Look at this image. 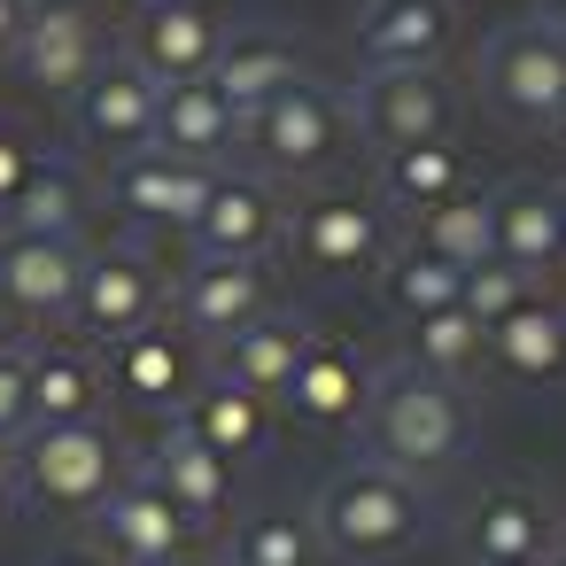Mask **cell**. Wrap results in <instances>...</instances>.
Instances as JSON below:
<instances>
[{"mask_svg": "<svg viewBox=\"0 0 566 566\" xmlns=\"http://www.w3.org/2000/svg\"><path fill=\"white\" fill-rule=\"evenodd\" d=\"M365 442H373L380 465L427 481V473H442V465L465 458V442H473V403H465L458 380H434V373H419V365H396V373H380L373 396H365Z\"/></svg>", "mask_w": 566, "mask_h": 566, "instance_id": "6da1fadb", "label": "cell"}, {"mask_svg": "<svg viewBox=\"0 0 566 566\" xmlns=\"http://www.w3.org/2000/svg\"><path fill=\"white\" fill-rule=\"evenodd\" d=\"M419 520H427V504H419V481L411 473H396V465H380V458H357L349 473H334L326 481V496H318V543L334 551V558H349V566H373V558H396L411 535H419Z\"/></svg>", "mask_w": 566, "mask_h": 566, "instance_id": "7a4b0ae2", "label": "cell"}, {"mask_svg": "<svg viewBox=\"0 0 566 566\" xmlns=\"http://www.w3.org/2000/svg\"><path fill=\"white\" fill-rule=\"evenodd\" d=\"M117 465H125V458H117L109 427H94V419H78V427H32V434L17 442L24 489H32L40 504H55V512H102V496L125 481Z\"/></svg>", "mask_w": 566, "mask_h": 566, "instance_id": "3957f363", "label": "cell"}, {"mask_svg": "<svg viewBox=\"0 0 566 566\" xmlns=\"http://www.w3.org/2000/svg\"><path fill=\"white\" fill-rule=\"evenodd\" d=\"M481 94L496 117L527 125V133H551L558 109H566V48L543 40L535 24H512L481 48Z\"/></svg>", "mask_w": 566, "mask_h": 566, "instance_id": "277c9868", "label": "cell"}, {"mask_svg": "<svg viewBox=\"0 0 566 566\" xmlns=\"http://www.w3.org/2000/svg\"><path fill=\"white\" fill-rule=\"evenodd\" d=\"M349 117L380 156L419 148V140H450V94L434 71H365L349 94Z\"/></svg>", "mask_w": 566, "mask_h": 566, "instance_id": "5b68a950", "label": "cell"}, {"mask_svg": "<svg viewBox=\"0 0 566 566\" xmlns=\"http://www.w3.org/2000/svg\"><path fill=\"white\" fill-rule=\"evenodd\" d=\"M156 303H164V280L148 272L140 249H86V264H78V326L94 342H125L140 326H156Z\"/></svg>", "mask_w": 566, "mask_h": 566, "instance_id": "8992f818", "label": "cell"}, {"mask_svg": "<svg viewBox=\"0 0 566 566\" xmlns=\"http://www.w3.org/2000/svg\"><path fill=\"white\" fill-rule=\"evenodd\" d=\"M287 241L311 272L342 280V272H365L388 249V226H380V202H365V195H311L287 218Z\"/></svg>", "mask_w": 566, "mask_h": 566, "instance_id": "52a82bcc", "label": "cell"}, {"mask_svg": "<svg viewBox=\"0 0 566 566\" xmlns=\"http://www.w3.org/2000/svg\"><path fill=\"white\" fill-rule=\"evenodd\" d=\"M102 63V40H94V17L78 0H32L24 9V32H17V71L40 86V94H78Z\"/></svg>", "mask_w": 566, "mask_h": 566, "instance_id": "ba28073f", "label": "cell"}, {"mask_svg": "<svg viewBox=\"0 0 566 566\" xmlns=\"http://www.w3.org/2000/svg\"><path fill=\"white\" fill-rule=\"evenodd\" d=\"M249 140H256V156L272 164V171H318L326 156H334V140H342V102L326 94V86H287V94H272L249 125H241Z\"/></svg>", "mask_w": 566, "mask_h": 566, "instance_id": "9c48e42d", "label": "cell"}, {"mask_svg": "<svg viewBox=\"0 0 566 566\" xmlns=\"http://www.w3.org/2000/svg\"><path fill=\"white\" fill-rule=\"evenodd\" d=\"M226 32L195 9V0H140V17H133V63L156 78V86H195L210 78Z\"/></svg>", "mask_w": 566, "mask_h": 566, "instance_id": "30bf717a", "label": "cell"}, {"mask_svg": "<svg viewBox=\"0 0 566 566\" xmlns=\"http://www.w3.org/2000/svg\"><path fill=\"white\" fill-rule=\"evenodd\" d=\"M78 241H40V233H0V303L24 318H78Z\"/></svg>", "mask_w": 566, "mask_h": 566, "instance_id": "8fae6325", "label": "cell"}, {"mask_svg": "<svg viewBox=\"0 0 566 566\" xmlns=\"http://www.w3.org/2000/svg\"><path fill=\"white\" fill-rule=\"evenodd\" d=\"M156 94H164V86H156L133 55H102L94 78L71 94V102H78V140H86V148H148Z\"/></svg>", "mask_w": 566, "mask_h": 566, "instance_id": "7c38bea8", "label": "cell"}, {"mask_svg": "<svg viewBox=\"0 0 566 566\" xmlns=\"http://www.w3.org/2000/svg\"><path fill=\"white\" fill-rule=\"evenodd\" d=\"M272 311V280H264V264H249V256H195V272H187V287H179V318H187V334L195 342H226V334H241L249 318H264Z\"/></svg>", "mask_w": 566, "mask_h": 566, "instance_id": "4fadbf2b", "label": "cell"}, {"mask_svg": "<svg viewBox=\"0 0 566 566\" xmlns=\"http://www.w3.org/2000/svg\"><path fill=\"white\" fill-rule=\"evenodd\" d=\"M102 535H109V551L125 558V566H156V558H187V543H195V520L148 481V473H133V481H117L109 496H102Z\"/></svg>", "mask_w": 566, "mask_h": 566, "instance_id": "5bb4252c", "label": "cell"}, {"mask_svg": "<svg viewBox=\"0 0 566 566\" xmlns=\"http://www.w3.org/2000/svg\"><path fill=\"white\" fill-rule=\"evenodd\" d=\"M109 202H117L125 218H140V226H171V233H187V226L202 218V202H210V171L140 148V156H125V164L109 171Z\"/></svg>", "mask_w": 566, "mask_h": 566, "instance_id": "9a60e30c", "label": "cell"}, {"mask_svg": "<svg viewBox=\"0 0 566 566\" xmlns=\"http://www.w3.org/2000/svg\"><path fill=\"white\" fill-rule=\"evenodd\" d=\"M442 48H450V0H365L357 9L365 71H434Z\"/></svg>", "mask_w": 566, "mask_h": 566, "instance_id": "2e32d148", "label": "cell"}, {"mask_svg": "<svg viewBox=\"0 0 566 566\" xmlns=\"http://www.w3.org/2000/svg\"><path fill=\"white\" fill-rule=\"evenodd\" d=\"M187 233H195V256H249L256 264L272 241H287V218H280V202L256 179L210 171V202H202V218Z\"/></svg>", "mask_w": 566, "mask_h": 566, "instance_id": "e0dca14e", "label": "cell"}, {"mask_svg": "<svg viewBox=\"0 0 566 566\" xmlns=\"http://www.w3.org/2000/svg\"><path fill=\"white\" fill-rule=\"evenodd\" d=\"M303 349H311L303 318H287V311H264V318H249L241 334H226V342H218L210 373H218V380H233V388H249L256 403H272V396H287V380H295Z\"/></svg>", "mask_w": 566, "mask_h": 566, "instance_id": "ac0fdd59", "label": "cell"}, {"mask_svg": "<svg viewBox=\"0 0 566 566\" xmlns=\"http://www.w3.org/2000/svg\"><path fill=\"white\" fill-rule=\"evenodd\" d=\"M233 140H241V117L218 102L210 78L156 94V125H148V148H156V156H179V164H202V171H210V164H226Z\"/></svg>", "mask_w": 566, "mask_h": 566, "instance_id": "d6986e66", "label": "cell"}, {"mask_svg": "<svg viewBox=\"0 0 566 566\" xmlns=\"http://www.w3.org/2000/svg\"><path fill=\"white\" fill-rule=\"evenodd\" d=\"M365 396H373V365L357 357V349H303V365H295V380H287V411L303 419V427H349V419H365Z\"/></svg>", "mask_w": 566, "mask_h": 566, "instance_id": "ffe728a7", "label": "cell"}, {"mask_svg": "<svg viewBox=\"0 0 566 566\" xmlns=\"http://www.w3.org/2000/svg\"><path fill=\"white\" fill-rule=\"evenodd\" d=\"M148 481L187 512V520H210V512H226V496H233V465L187 427V419H171L164 434H156V458H148Z\"/></svg>", "mask_w": 566, "mask_h": 566, "instance_id": "44dd1931", "label": "cell"}, {"mask_svg": "<svg viewBox=\"0 0 566 566\" xmlns=\"http://www.w3.org/2000/svg\"><path fill=\"white\" fill-rule=\"evenodd\" d=\"M465 551L473 566H520L551 551V504L535 489H489L465 520Z\"/></svg>", "mask_w": 566, "mask_h": 566, "instance_id": "7402d4cb", "label": "cell"}, {"mask_svg": "<svg viewBox=\"0 0 566 566\" xmlns=\"http://www.w3.org/2000/svg\"><path fill=\"white\" fill-rule=\"evenodd\" d=\"M303 78V63H295V48L287 40H226L218 48V63H210V86H218V102L249 125L272 94H287Z\"/></svg>", "mask_w": 566, "mask_h": 566, "instance_id": "603a6c76", "label": "cell"}, {"mask_svg": "<svg viewBox=\"0 0 566 566\" xmlns=\"http://www.w3.org/2000/svg\"><path fill=\"white\" fill-rule=\"evenodd\" d=\"M179 419H187V427H195V434H202V442H210L226 465H241V458H264V442H272V411H264L249 388L218 380V373H210V380L187 396V411H179Z\"/></svg>", "mask_w": 566, "mask_h": 566, "instance_id": "cb8c5ba5", "label": "cell"}, {"mask_svg": "<svg viewBox=\"0 0 566 566\" xmlns=\"http://www.w3.org/2000/svg\"><path fill=\"white\" fill-rule=\"evenodd\" d=\"M489 202H496V256H504L512 272L543 280V272L566 256V241H558V195H551V187H504V195H489Z\"/></svg>", "mask_w": 566, "mask_h": 566, "instance_id": "d4e9b609", "label": "cell"}, {"mask_svg": "<svg viewBox=\"0 0 566 566\" xmlns=\"http://www.w3.org/2000/svg\"><path fill=\"white\" fill-rule=\"evenodd\" d=\"M380 195H388V210H403V218H427V210H442L450 195H465V156H458V140H419V148L380 156Z\"/></svg>", "mask_w": 566, "mask_h": 566, "instance_id": "484cf974", "label": "cell"}, {"mask_svg": "<svg viewBox=\"0 0 566 566\" xmlns=\"http://www.w3.org/2000/svg\"><path fill=\"white\" fill-rule=\"evenodd\" d=\"M117 388L148 411H171L179 396H195V365H187V334L171 326H140L117 349Z\"/></svg>", "mask_w": 566, "mask_h": 566, "instance_id": "4316f807", "label": "cell"}, {"mask_svg": "<svg viewBox=\"0 0 566 566\" xmlns=\"http://www.w3.org/2000/svg\"><path fill=\"white\" fill-rule=\"evenodd\" d=\"M489 349H496V365L520 373V380H558V373H566V311L543 303V295H527L520 311H504V318L489 326Z\"/></svg>", "mask_w": 566, "mask_h": 566, "instance_id": "83f0119b", "label": "cell"}, {"mask_svg": "<svg viewBox=\"0 0 566 566\" xmlns=\"http://www.w3.org/2000/svg\"><path fill=\"white\" fill-rule=\"evenodd\" d=\"M24 411H32V427L94 419V365L78 349H24Z\"/></svg>", "mask_w": 566, "mask_h": 566, "instance_id": "f1b7e54d", "label": "cell"}, {"mask_svg": "<svg viewBox=\"0 0 566 566\" xmlns=\"http://www.w3.org/2000/svg\"><path fill=\"white\" fill-rule=\"evenodd\" d=\"M481 357H489V326H473L458 303L403 318V365H419V373H434V380H465Z\"/></svg>", "mask_w": 566, "mask_h": 566, "instance_id": "f546056e", "label": "cell"}, {"mask_svg": "<svg viewBox=\"0 0 566 566\" xmlns=\"http://www.w3.org/2000/svg\"><path fill=\"white\" fill-rule=\"evenodd\" d=\"M86 218V187L71 164H32V179L9 202V233H40V241H78Z\"/></svg>", "mask_w": 566, "mask_h": 566, "instance_id": "4dcf8cb0", "label": "cell"}, {"mask_svg": "<svg viewBox=\"0 0 566 566\" xmlns=\"http://www.w3.org/2000/svg\"><path fill=\"white\" fill-rule=\"evenodd\" d=\"M419 249H434V256L458 264V272L489 264V256H496V202H489V195H450L442 210L419 218Z\"/></svg>", "mask_w": 566, "mask_h": 566, "instance_id": "1f68e13d", "label": "cell"}, {"mask_svg": "<svg viewBox=\"0 0 566 566\" xmlns=\"http://www.w3.org/2000/svg\"><path fill=\"white\" fill-rule=\"evenodd\" d=\"M380 280H388V303L403 311V318H419V311H450L458 303V264H442L434 249H419V241H403V249H388V264H380Z\"/></svg>", "mask_w": 566, "mask_h": 566, "instance_id": "d6a6232c", "label": "cell"}, {"mask_svg": "<svg viewBox=\"0 0 566 566\" xmlns=\"http://www.w3.org/2000/svg\"><path fill=\"white\" fill-rule=\"evenodd\" d=\"M226 566H318V527L303 512H256L233 535V558Z\"/></svg>", "mask_w": 566, "mask_h": 566, "instance_id": "836d02e7", "label": "cell"}, {"mask_svg": "<svg viewBox=\"0 0 566 566\" xmlns=\"http://www.w3.org/2000/svg\"><path fill=\"white\" fill-rule=\"evenodd\" d=\"M527 295H535V280H527V272H512L504 256H489V264H473V272L458 280V311H465L473 326H496V318H504V311H520Z\"/></svg>", "mask_w": 566, "mask_h": 566, "instance_id": "e575fe53", "label": "cell"}, {"mask_svg": "<svg viewBox=\"0 0 566 566\" xmlns=\"http://www.w3.org/2000/svg\"><path fill=\"white\" fill-rule=\"evenodd\" d=\"M32 434V411H24V349L0 357V450H17Z\"/></svg>", "mask_w": 566, "mask_h": 566, "instance_id": "d590c367", "label": "cell"}, {"mask_svg": "<svg viewBox=\"0 0 566 566\" xmlns=\"http://www.w3.org/2000/svg\"><path fill=\"white\" fill-rule=\"evenodd\" d=\"M24 179H32V156H24L9 133H0V210L17 202V187H24Z\"/></svg>", "mask_w": 566, "mask_h": 566, "instance_id": "8d00e7d4", "label": "cell"}, {"mask_svg": "<svg viewBox=\"0 0 566 566\" xmlns=\"http://www.w3.org/2000/svg\"><path fill=\"white\" fill-rule=\"evenodd\" d=\"M24 9H32V0H0V55H17V32H24Z\"/></svg>", "mask_w": 566, "mask_h": 566, "instance_id": "74e56055", "label": "cell"}, {"mask_svg": "<svg viewBox=\"0 0 566 566\" xmlns=\"http://www.w3.org/2000/svg\"><path fill=\"white\" fill-rule=\"evenodd\" d=\"M535 32L566 48V0H543V9H535Z\"/></svg>", "mask_w": 566, "mask_h": 566, "instance_id": "f35d334b", "label": "cell"}, {"mask_svg": "<svg viewBox=\"0 0 566 566\" xmlns=\"http://www.w3.org/2000/svg\"><path fill=\"white\" fill-rule=\"evenodd\" d=\"M9 349H17V311L0 303V357H9Z\"/></svg>", "mask_w": 566, "mask_h": 566, "instance_id": "ab89813d", "label": "cell"}, {"mask_svg": "<svg viewBox=\"0 0 566 566\" xmlns=\"http://www.w3.org/2000/svg\"><path fill=\"white\" fill-rule=\"evenodd\" d=\"M0 520H9V465H0Z\"/></svg>", "mask_w": 566, "mask_h": 566, "instance_id": "60d3db41", "label": "cell"}, {"mask_svg": "<svg viewBox=\"0 0 566 566\" xmlns=\"http://www.w3.org/2000/svg\"><path fill=\"white\" fill-rule=\"evenodd\" d=\"M558 241H566V187H558Z\"/></svg>", "mask_w": 566, "mask_h": 566, "instance_id": "b9f144b4", "label": "cell"}, {"mask_svg": "<svg viewBox=\"0 0 566 566\" xmlns=\"http://www.w3.org/2000/svg\"><path fill=\"white\" fill-rule=\"evenodd\" d=\"M551 133H558V140H566V109H558V125H551Z\"/></svg>", "mask_w": 566, "mask_h": 566, "instance_id": "7bdbcfd3", "label": "cell"}, {"mask_svg": "<svg viewBox=\"0 0 566 566\" xmlns=\"http://www.w3.org/2000/svg\"><path fill=\"white\" fill-rule=\"evenodd\" d=\"M156 566H195V558H156Z\"/></svg>", "mask_w": 566, "mask_h": 566, "instance_id": "ee69618b", "label": "cell"}, {"mask_svg": "<svg viewBox=\"0 0 566 566\" xmlns=\"http://www.w3.org/2000/svg\"><path fill=\"white\" fill-rule=\"evenodd\" d=\"M55 566H94V558H55Z\"/></svg>", "mask_w": 566, "mask_h": 566, "instance_id": "f6af8a7d", "label": "cell"}, {"mask_svg": "<svg viewBox=\"0 0 566 566\" xmlns=\"http://www.w3.org/2000/svg\"><path fill=\"white\" fill-rule=\"evenodd\" d=\"M520 566H551V558H520Z\"/></svg>", "mask_w": 566, "mask_h": 566, "instance_id": "bcb514c9", "label": "cell"}]
</instances>
